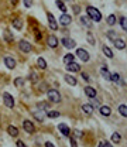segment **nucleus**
I'll list each match as a JSON object with an SVG mask.
<instances>
[{
	"label": "nucleus",
	"mask_w": 127,
	"mask_h": 147,
	"mask_svg": "<svg viewBox=\"0 0 127 147\" xmlns=\"http://www.w3.org/2000/svg\"><path fill=\"white\" fill-rule=\"evenodd\" d=\"M13 27L17 28V30H21V28H23V21H21L20 17H14V19H13Z\"/></svg>",
	"instance_id": "obj_15"
},
{
	"label": "nucleus",
	"mask_w": 127,
	"mask_h": 147,
	"mask_svg": "<svg viewBox=\"0 0 127 147\" xmlns=\"http://www.w3.org/2000/svg\"><path fill=\"white\" fill-rule=\"evenodd\" d=\"M17 147H26V146H24V143H23L21 140H18V142H17Z\"/></svg>",
	"instance_id": "obj_40"
},
{
	"label": "nucleus",
	"mask_w": 127,
	"mask_h": 147,
	"mask_svg": "<svg viewBox=\"0 0 127 147\" xmlns=\"http://www.w3.org/2000/svg\"><path fill=\"white\" fill-rule=\"evenodd\" d=\"M103 52H105V55L107 57V58H113V52H112V50L107 47V45H103Z\"/></svg>",
	"instance_id": "obj_22"
},
{
	"label": "nucleus",
	"mask_w": 127,
	"mask_h": 147,
	"mask_svg": "<svg viewBox=\"0 0 127 147\" xmlns=\"http://www.w3.org/2000/svg\"><path fill=\"white\" fill-rule=\"evenodd\" d=\"M48 45H49L51 48H57V47H58V38L54 36H49L48 37Z\"/></svg>",
	"instance_id": "obj_14"
},
{
	"label": "nucleus",
	"mask_w": 127,
	"mask_h": 147,
	"mask_svg": "<svg viewBox=\"0 0 127 147\" xmlns=\"http://www.w3.org/2000/svg\"><path fill=\"white\" fill-rule=\"evenodd\" d=\"M85 93H86L89 98H92V99L96 98V91H95L93 88H90V86H86V88H85Z\"/></svg>",
	"instance_id": "obj_16"
},
{
	"label": "nucleus",
	"mask_w": 127,
	"mask_h": 147,
	"mask_svg": "<svg viewBox=\"0 0 127 147\" xmlns=\"http://www.w3.org/2000/svg\"><path fill=\"white\" fill-rule=\"evenodd\" d=\"M61 42H62V45L65 47V48H74L75 47V40H72V38H62L61 40Z\"/></svg>",
	"instance_id": "obj_7"
},
{
	"label": "nucleus",
	"mask_w": 127,
	"mask_h": 147,
	"mask_svg": "<svg viewBox=\"0 0 127 147\" xmlns=\"http://www.w3.org/2000/svg\"><path fill=\"white\" fill-rule=\"evenodd\" d=\"M64 62L68 65V64H72L74 62V55L72 54H66L65 57H64Z\"/></svg>",
	"instance_id": "obj_25"
},
{
	"label": "nucleus",
	"mask_w": 127,
	"mask_h": 147,
	"mask_svg": "<svg viewBox=\"0 0 127 147\" xmlns=\"http://www.w3.org/2000/svg\"><path fill=\"white\" fill-rule=\"evenodd\" d=\"M65 81H66V83H69L72 86L76 85V78H74L72 75H65Z\"/></svg>",
	"instance_id": "obj_21"
},
{
	"label": "nucleus",
	"mask_w": 127,
	"mask_h": 147,
	"mask_svg": "<svg viewBox=\"0 0 127 147\" xmlns=\"http://www.w3.org/2000/svg\"><path fill=\"white\" fill-rule=\"evenodd\" d=\"M81 21H82V24H85L86 27H90V26H92V20H90L88 16H82V17H81Z\"/></svg>",
	"instance_id": "obj_23"
},
{
	"label": "nucleus",
	"mask_w": 127,
	"mask_h": 147,
	"mask_svg": "<svg viewBox=\"0 0 127 147\" xmlns=\"http://www.w3.org/2000/svg\"><path fill=\"white\" fill-rule=\"evenodd\" d=\"M4 64H6V67H7L9 70H13V68L16 67V60H14L13 57H6V58H4Z\"/></svg>",
	"instance_id": "obj_8"
},
{
	"label": "nucleus",
	"mask_w": 127,
	"mask_h": 147,
	"mask_svg": "<svg viewBox=\"0 0 127 147\" xmlns=\"http://www.w3.org/2000/svg\"><path fill=\"white\" fill-rule=\"evenodd\" d=\"M86 13H88V16H89V19L92 20V21H100L102 20V13L97 10V9H95V7H92V6H88L86 7Z\"/></svg>",
	"instance_id": "obj_1"
},
{
	"label": "nucleus",
	"mask_w": 127,
	"mask_h": 147,
	"mask_svg": "<svg viewBox=\"0 0 127 147\" xmlns=\"http://www.w3.org/2000/svg\"><path fill=\"white\" fill-rule=\"evenodd\" d=\"M82 110H84L86 115H92V112H93V105H90V103H85L84 106H82Z\"/></svg>",
	"instance_id": "obj_20"
},
{
	"label": "nucleus",
	"mask_w": 127,
	"mask_h": 147,
	"mask_svg": "<svg viewBox=\"0 0 127 147\" xmlns=\"http://www.w3.org/2000/svg\"><path fill=\"white\" fill-rule=\"evenodd\" d=\"M66 70L71 71V72H78V71H81V65L78 62H72V64L66 65Z\"/></svg>",
	"instance_id": "obj_12"
},
{
	"label": "nucleus",
	"mask_w": 127,
	"mask_h": 147,
	"mask_svg": "<svg viewBox=\"0 0 127 147\" xmlns=\"http://www.w3.org/2000/svg\"><path fill=\"white\" fill-rule=\"evenodd\" d=\"M23 127H24V130H26L27 133H33V132H34V124H33V122H30V120H24V122H23Z\"/></svg>",
	"instance_id": "obj_9"
},
{
	"label": "nucleus",
	"mask_w": 127,
	"mask_h": 147,
	"mask_svg": "<svg viewBox=\"0 0 127 147\" xmlns=\"http://www.w3.org/2000/svg\"><path fill=\"white\" fill-rule=\"evenodd\" d=\"M18 47H20V50H21L23 52H26V54H27V52H30V51H31V48H33V47H31V44H30V42H27L26 40H21V41H20V44H18Z\"/></svg>",
	"instance_id": "obj_5"
},
{
	"label": "nucleus",
	"mask_w": 127,
	"mask_h": 147,
	"mask_svg": "<svg viewBox=\"0 0 127 147\" xmlns=\"http://www.w3.org/2000/svg\"><path fill=\"white\" fill-rule=\"evenodd\" d=\"M37 108L40 110H45L48 108V103H47V102H38V103H37Z\"/></svg>",
	"instance_id": "obj_33"
},
{
	"label": "nucleus",
	"mask_w": 127,
	"mask_h": 147,
	"mask_svg": "<svg viewBox=\"0 0 127 147\" xmlns=\"http://www.w3.org/2000/svg\"><path fill=\"white\" fill-rule=\"evenodd\" d=\"M99 110H100V113H102L103 116H109V115L112 113V109H110L109 106H106V105L100 106V108H99Z\"/></svg>",
	"instance_id": "obj_17"
},
{
	"label": "nucleus",
	"mask_w": 127,
	"mask_h": 147,
	"mask_svg": "<svg viewBox=\"0 0 127 147\" xmlns=\"http://www.w3.org/2000/svg\"><path fill=\"white\" fill-rule=\"evenodd\" d=\"M120 26L123 27V30L127 31V19L126 17H122V19H120Z\"/></svg>",
	"instance_id": "obj_34"
},
{
	"label": "nucleus",
	"mask_w": 127,
	"mask_h": 147,
	"mask_svg": "<svg viewBox=\"0 0 127 147\" xmlns=\"http://www.w3.org/2000/svg\"><path fill=\"white\" fill-rule=\"evenodd\" d=\"M114 45H116V48H119V50H123V48L126 47V42H124L122 38H116V40H114Z\"/></svg>",
	"instance_id": "obj_18"
},
{
	"label": "nucleus",
	"mask_w": 127,
	"mask_h": 147,
	"mask_svg": "<svg viewBox=\"0 0 127 147\" xmlns=\"http://www.w3.org/2000/svg\"><path fill=\"white\" fill-rule=\"evenodd\" d=\"M47 17H48V24H49V28L51 30H58V24H57V21H55V17L51 14V13H48L47 14Z\"/></svg>",
	"instance_id": "obj_6"
},
{
	"label": "nucleus",
	"mask_w": 127,
	"mask_h": 147,
	"mask_svg": "<svg viewBox=\"0 0 127 147\" xmlns=\"http://www.w3.org/2000/svg\"><path fill=\"white\" fill-rule=\"evenodd\" d=\"M4 38H6L7 42H11L13 41V34L9 33V30H4Z\"/></svg>",
	"instance_id": "obj_31"
},
{
	"label": "nucleus",
	"mask_w": 127,
	"mask_h": 147,
	"mask_svg": "<svg viewBox=\"0 0 127 147\" xmlns=\"http://www.w3.org/2000/svg\"><path fill=\"white\" fill-rule=\"evenodd\" d=\"M97 147H105V142H100V143H99V146Z\"/></svg>",
	"instance_id": "obj_46"
},
{
	"label": "nucleus",
	"mask_w": 127,
	"mask_h": 147,
	"mask_svg": "<svg viewBox=\"0 0 127 147\" xmlns=\"http://www.w3.org/2000/svg\"><path fill=\"white\" fill-rule=\"evenodd\" d=\"M36 37H37V40H41V34H40V33H38V31H37V33H36Z\"/></svg>",
	"instance_id": "obj_44"
},
{
	"label": "nucleus",
	"mask_w": 127,
	"mask_h": 147,
	"mask_svg": "<svg viewBox=\"0 0 127 147\" xmlns=\"http://www.w3.org/2000/svg\"><path fill=\"white\" fill-rule=\"evenodd\" d=\"M47 116L51 117V119H54V117H58V116H59V112H57V110H51V112L47 113Z\"/></svg>",
	"instance_id": "obj_32"
},
{
	"label": "nucleus",
	"mask_w": 127,
	"mask_h": 147,
	"mask_svg": "<svg viewBox=\"0 0 127 147\" xmlns=\"http://www.w3.org/2000/svg\"><path fill=\"white\" fill-rule=\"evenodd\" d=\"M7 132H9V134L13 136V137H17V136H18V130H17V127H14V126H9V127H7Z\"/></svg>",
	"instance_id": "obj_19"
},
{
	"label": "nucleus",
	"mask_w": 127,
	"mask_h": 147,
	"mask_svg": "<svg viewBox=\"0 0 127 147\" xmlns=\"http://www.w3.org/2000/svg\"><path fill=\"white\" fill-rule=\"evenodd\" d=\"M107 24H109V26H114V24H116V16H114V14H110V16L107 17Z\"/></svg>",
	"instance_id": "obj_29"
},
{
	"label": "nucleus",
	"mask_w": 127,
	"mask_h": 147,
	"mask_svg": "<svg viewBox=\"0 0 127 147\" xmlns=\"http://www.w3.org/2000/svg\"><path fill=\"white\" fill-rule=\"evenodd\" d=\"M47 95H48V99H49L51 102H54V103L61 102V93H59L58 91H55V89H49Z\"/></svg>",
	"instance_id": "obj_2"
},
{
	"label": "nucleus",
	"mask_w": 127,
	"mask_h": 147,
	"mask_svg": "<svg viewBox=\"0 0 127 147\" xmlns=\"http://www.w3.org/2000/svg\"><path fill=\"white\" fill-rule=\"evenodd\" d=\"M119 79H120L119 74H112V75H110V81H113V82H117Z\"/></svg>",
	"instance_id": "obj_36"
},
{
	"label": "nucleus",
	"mask_w": 127,
	"mask_h": 147,
	"mask_svg": "<svg viewBox=\"0 0 127 147\" xmlns=\"http://www.w3.org/2000/svg\"><path fill=\"white\" fill-rule=\"evenodd\" d=\"M105 147H113L110 143H107V142H105Z\"/></svg>",
	"instance_id": "obj_45"
},
{
	"label": "nucleus",
	"mask_w": 127,
	"mask_h": 147,
	"mask_svg": "<svg viewBox=\"0 0 127 147\" xmlns=\"http://www.w3.org/2000/svg\"><path fill=\"white\" fill-rule=\"evenodd\" d=\"M37 65H38L41 70H45V68H47V61H45L44 58H38V61H37Z\"/></svg>",
	"instance_id": "obj_27"
},
{
	"label": "nucleus",
	"mask_w": 127,
	"mask_h": 147,
	"mask_svg": "<svg viewBox=\"0 0 127 147\" xmlns=\"http://www.w3.org/2000/svg\"><path fill=\"white\" fill-rule=\"evenodd\" d=\"M55 4L58 6V9H59L61 11H66V6H65V3H64L62 0H57Z\"/></svg>",
	"instance_id": "obj_24"
},
{
	"label": "nucleus",
	"mask_w": 127,
	"mask_h": 147,
	"mask_svg": "<svg viewBox=\"0 0 127 147\" xmlns=\"http://www.w3.org/2000/svg\"><path fill=\"white\" fill-rule=\"evenodd\" d=\"M24 6L26 7H31L33 6V0H24Z\"/></svg>",
	"instance_id": "obj_38"
},
{
	"label": "nucleus",
	"mask_w": 127,
	"mask_h": 147,
	"mask_svg": "<svg viewBox=\"0 0 127 147\" xmlns=\"http://www.w3.org/2000/svg\"><path fill=\"white\" fill-rule=\"evenodd\" d=\"M58 130H59L61 134H64V136H69V133H71L69 127H68L65 123H59V124H58Z\"/></svg>",
	"instance_id": "obj_10"
},
{
	"label": "nucleus",
	"mask_w": 127,
	"mask_h": 147,
	"mask_svg": "<svg viewBox=\"0 0 127 147\" xmlns=\"http://www.w3.org/2000/svg\"><path fill=\"white\" fill-rule=\"evenodd\" d=\"M23 83H24V79H23V78H16V79H14V85H16V86H21Z\"/></svg>",
	"instance_id": "obj_35"
},
{
	"label": "nucleus",
	"mask_w": 127,
	"mask_h": 147,
	"mask_svg": "<svg viewBox=\"0 0 127 147\" xmlns=\"http://www.w3.org/2000/svg\"><path fill=\"white\" fill-rule=\"evenodd\" d=\"M33 116H34V117H36V119H37V120H40V122H42V120H44V119H45V116H47V115H45V112H44V110H36V112H33Z\"/></svg>",
	"instance_id": "obj_13"
},
{
	"label": "nucleus",
	"mask_w": 127,
	"mask_h": 147,
	"mask_svg": "<svg viewBox=\"0 0 127 147\" xmlns=\"http://www.w3.org/2000/svg\"><path fill=\"white\" fill-rule=\"evenodd\" d=\"M71 21H72V19H71L69 14H62L61 19H59V23L62 26H68V24H71Z\"/></svg>",
	"instance_id": "obj_11"
},
{
	"label": "nucleus",
	"mask_w": 127,
	"mask_h": 147,
	"mask_svg": "<svg viewBox=\"0 0 127 147\" xmlns=\"http://www.w3.org/2000/svg\"><path fill=\"white\" fill-rule=\"evenodd\" d=\"M119 113H120L122 116L127 117V106L126 105H120V106H119Z\"/></svg>",
	"instance_id": "obj_28"
},
{
	"label": "nucleus",
	"mask_w": 127,
	"mask_h": 147,
	"mask_svg": "<svg viewBox=\"0 0 127 147\" xmlns=\"http://www.w3.org/2000/svg\"><path fill=\"white\" fill-rule=\"evenodd\" d=\"M82 78H84L85 81H89V76H88V74H85V72H82Z\"/></svg>",
	"instance_id": "obj_41"
},
{
	"label": "nucleus",
	"mask_w": 127,
	"mask_h": 147,
	"mask_svg": "<svg viewBox=\"0 0 127 147\" xmlns=\"http://www.w3.org/2000/svg\"><path fill=\"white\" fill-rule=\"evenodd\" d=\"M71 146L72 147H78L76 146V140H75V139H71Z\"/></svg>",
	"instance_id": "obj_39"
},
{
	"label": "nucleus",
	"mask_w": 127,
	"mask_h": 147,
	"mask_svg": "<svg viewBox=\"0 0 127 147\" xmlns=\"http://www.w3.org/2000/svg\"><path fill=\"white\" fill-rule=\"evenodd\" d=\"M100 72H102V75H103V78H106V79H110V75H109V71H107V68H106L105 65L102 67Z\"/></svg>",
	"instance_id": "obj_30"
},
{
	"label": "nucleus",
	"mask_w": 127,
	"mask_h": 147,
	"mask_svg": "<svg viewBox=\"0 0 127 147\" xmlns=\"http://www.w3.org/2000/svg\"><path fill=\"white\" fill-rule=\"evenodd\" d=\"M3 102H4V105H6L7 108H13V106H14V98H13L9 92H6V93L3 95Z\"/></svg>",
	"instance_id": "obj_3"
},
{
	"label": "nucleus",
	"mask_w": 127,
	"mask_h": 147,
	"mask_svg": "<svg viewBox=\"0 0 127 147\" xmlns=\"http://www.w3.org/2000/svg\"><path fill=\"white\" fill-rule=\"evenodd\" d=\"M74 11H75V13H79V6H75V7H74Z\"/></svg>",
	"instance_id": "obj_43"
},
{
	"label": "nucleus",
	"mask_w": 127,
	"mask_h": 147,
	"mask_svg": "<svg viewBox=\"0 0 127 147\" xmlns=\"http://www.w3.org/2000/svg\"><path fill=\"white\" fill-rule=\"evenodd\" d=\"M76 55H78L79 60L84 61V62L89 61V52H88L86 50H84V48H78V50H76Z\"/></svg>",
	"instance_id": "obj_4"
},
{
	"label": "nucleus",
	"mask_w": 127,
	"mask_h": 147,
	"mask_svg": "<svg viewBox=\"0 0 127 147\" xmlns=\"http://www.w3.org/2000/svg\"><path fill=\"white\" fill-rule=\"evenodd\" d=\"M120 140H122V136H120L117 132L112 134V142H113V143H120Z\"/></svg>",
	"instance_id": "obj_26"
},
{
	"label": "nucleus",
	"mask_w": 127,
	"mask_h": 147,
	"mask_svg": "<svg viewBox=\"0 0 127 147\" xmlns=\"http://www.w3.org/2000/svg\"><path fill=\"white\" fill-rule=\"evenodd\" d=\"M88 41H89L92 45H95V38H93V34H92V33H88Z\"/></svg>",
	"instance_id": "obj_37"
},
{
	"label": "nucleus",
	"mask_w": 127,
	"mask_h": 147,
	"mask_svg": "<svg viewBox=\"0 0 127 147\" xmlns=\"http://www.w3.org/2000/svg\"><path fill=\"white\" fill-rule=\"evenodd\" d=\"M45 147H55V146H54L51 142H47V143H45Z\"/></svg>",
	"instance_id": "obj_42"
},
{
	"label": "nucleus",
	"mask_w": 127,
	"mask_h": 147,
	"mask_svg": "<svg viewBox=\"0 0 127 147\" xmlns=\"http://www.w3.org/2000/svg\"><path fill=\"white\" fill-rule=\"evenodd\" d=\"M11 3H13V4H16V0H11Z\"/></svg>",
	"instance_id": "obj_47"
}]
</instances>
